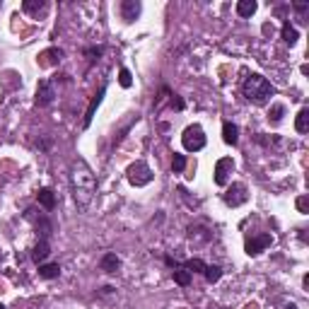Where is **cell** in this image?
<instances>
[{"label": "cell", "mask_w": 309, "mask_h": 309, "mask_svg": "<svg viewBox=\"0 0 309 309\" xmlns=\"http://www.w3.org/2000/svg\"><path fill=\"white\" fill-rule=\"evenodd\" d=\"M70 181H72V193H75V203H78L82 210L92 203L95 198V191H97V181H95V174L82 159H78L72 165V174H70Z\"/></svg>", "instance_id": "1"}, {"label": "cell", "mask_w": 309, "mask_h": 309, "mask_svg": "<svg viewBox=\"0 0 309 309\" xmlns=\"http://www.w3.org/2000/svg\"><path fill=\"white\" fill-rule=\"evenodd\" d=\"M242 95L249 99V102L254 104H266L273 97V87H270V82L263 75H259V72H251L249 78L242 82Z\"/></svg>", "instance_id": "2"}, {"label": "cell", "mask_w": 309, "mask_h": 309, "mask_svg": "<svg viewBox=\"0 0 309 309\" xmlns=\"http://www.w3.org/2000/svg\"><path fill=\"white\" fill-rule=\"evenodd\" d=\"M181 143L184 148L189 152H198L206 148V133H203V128L198 126V123H193V126H189L186 131H184L181 135Z\"/></svg>", "instance_id": "3"}, {"label": "cell", "mask_w": 309, "mask_h": 309, "mask_svg": "<svg viewBox=\"0 0 309 309\" xmlns=\"http://www.w3.org/2000/svg\"><path fill=\"white\" fill-rule=\"evenodd\" d=\"M126 176H128V181L133 184V186H148L155 174H152V169L145 165L143 159H138V162H133V165L128 167Z\"/></svg>", "instance_id": "4"}, {"label": "cell", "mask_w": 309, "mask_h": 309, "mask_svg": "<svg viewBox=\"0 0 309 309\" xmlns=\"http://www.w3.org/2000/svg\"><path fill=\"white\" fill-rule=\"evenodd\" d=\"M246 198H249V193H246L244 184H232L230 189L222 193V201H225L227 206H232V208H239L242 203H246Z\"/></svg>", "instance_id": "5"}, {"label": "cell", "mask_w": 309, "mask_h": 309, "mask_svg": "<svg viewBox=\"0 0 309 309\" xmlns=\"http://www.w3.org/2000/svg\"><path fill=\"white\" fill-rule=\"evenodd\" d=\"M232 172H234V159L232 157L217 159V165H215V184L217 186H227Z\"/></svg>", "instance_id": "6"}, {"label": "cell", "mask_w": 309, "mask_h": 309, "mask_svg": "<svg viewBox=\"0 0 309 309\" xmlns=\"http://www.w3.org/2000/svg\"><path fill=\"white\" fill-rule=\"evenodd\" d=\"M270 244H273V237H270V234H256V237L246 239L244 251L249 256H256V254H261L263 249H268Z\"/></svg>", "instance_id": "7"}, {"label": "cell", "mask_w": 309, "mask_h": 309, "mask_svg": "<svg viewBox=\"0 0 309 309\" xmlns=\"http://www.w3.org/2000/svg\"><path fill=\"white\" fill-rule=\"evenodd\" d=\"M61 58H63V51H61V48H46V51L39 53L37 63H39L41 68H53V65L61 63Z\"/></svg>", "instance_id": "8"}, {"label": "cell", "mask_w": 309, "mask_h": 309, "mask_svg": "<svg viewBox=\"0 0 309 309\" xmlns=\"http://www.w3.org/2000/svg\"><path fill=\"white\" fill-rule=\"evenodd\" d=\"M51 99H53L51 82H48V80H39V85H37V104H39V106H46V104H51Z\"/></svg>", "instance_id": "9"}, {"label": "cell", "mask_w": 309, "mask_h": 309, "mask_svg": "<svg viewBox=\"0 0 309 309\" xmlns=\"http://www.w3.org/2000/svg\"><path fill=\"white\" fill-rule=\"evenodd\" d=\"M140 10H143V5H140L138 0H123V3H121V17H123L126 22H133L135 17L140 15Z\"/></svg>", "instance_id": "10"}, {"label": "cell", "mask_w": 309, "mask_h": 309, "mask_svg": "<svg viewBox=\"0 0 309 309\" xmlns=\"http://www.w3.org/2000/svg\"><path fill=\"white\" fill-rule=\"evenodd\" d=\"M104 92H106V87H102L99 92H97L95 97H92V102H89V106H87V111H85V121H82V126L87 128L89 123H92V119H95V111H97V106L102 104V97H104Z\"/></svg>", "instance_id": "11"}, {"label": "cell", "mask_w": 309, "mask_h": 309, "mask_svg": "<svg viewBox=\"0 0 309 309\" xmlns=\"http://www.w3.org/2000/svg\"><path fill=\"white\" fill-rule=\"evenodd\" d=\"M48 254H51V246H48L46 239H41L39 244H37V246L32 249V261H37V263L41 266V263L46 261V256H48Z\"/></svg>", "instance_id": "12"}, {"label": "cell", "mask_w": 309, "mask_h": 309, "mask_svg": "<svg viewBox=\"0 0 309 309\" xmlns=\"http://www.w3.org/2000/svg\"><path fill=\"white\" fill-rule=\"evenodd\" d=\"M222 140H225L227 145H237L239 143V128L234 126V123H230V121L222 126Z\"/></svg>", "instance_id": "13"}, {"label": "cell", "mask_w": 309, "mask_h": 309, "mask_svg": "<svg viewBox=\"0 0 309 309\" xmlns=\"http://www.w3.org/2000/svg\"><path fill=\"white\" fill-rule=\"evenodd\" d=\"M37 198H39V206L46 208V210H53L56 208V193L51 189H41L39 193H37Z\"/></svg>", "instance_id": "14"}, {"label": "cell", "mask_w": 309, "mask_h": 309, "mask_svg": "<svg viewBox=\"0 0 309 309\" xmlns=\"http://www.w3.org/2000/svg\"><path fill=\"white\" fill-rule=\"evenodd\" d=\"M256 0H239L237 3V15L239 17H251L256 12Z\"/></svg>", "instance_id": "15"}, {"label": "cell", "mask_w": 309, "mask_h": 309, "mask_svg": "<svg viewBox=\"0 0 309 309\" xmlns=\"http://www.w3.org/2000/svg\"><path fill=\"white\" fill-rule=\"evenodd\" d=\"M39 276L46 278V280L58 278V276H61V266H58V263H41V266H39Z\"/></svg>", "instance_id": "16"}, {"label": "cell", "mask_w": 309, "mask_h": 309, "mask_svg": "<svg viewBox=\"0 0 309 309\" xmlns=\"http://www.w3.org/2000/svg\"><path fill=\"white\" fill-rule=\"evenodd\" d=\"M295 128H297V133H307L309 131V109H300L297 114V119H295Z\"/></svg>", "instance_id": "17"}, {"label": "cell", "mask_w": 309, "mask_h": 309, "mask_svg": "<svg viewBox=\"0 0 309 309\" xmlns=\"http://www.w3.org/2000/svg\"><path fill=\"white\" fill-rule=\"evenodd\" d=\"M280 34H283V41H285L287 46H293V44H297V39H300V34H297V29H295V27H293L290 22L283 24V32H280Z\"/></svg>", "instance_id": "18"}, {"label": "cell", "mask_w": 309, "mask_h": 309, "mask_svg": "<svg viewBox=\"0 0 309 309\" xmlns=\"http://www.w3.org/2000/svg\"><path fill=\"white\" fill-rule=\"evenodd\" d=\"M174 283L176 285H181V287L191 285V270H186L184 266H176L174 268Z\"/></svg>", "instance_id": "19"}, {"label": "cell", "mask_w": 309, "mask_h": 309, "mask_svg": "<svg viewBox=\"0 0 309 309\" xmlns=\"http://www.w3.org/2000/svg\"><path fill=\"white\" fill-rule=\"evenodd\" d=\"M24 12H29V15H39L46 10V3H41V0H24L22 3Z\"/></svg>", "instance_id": "20"}, {"label": "cell", "mask_w": 309, "mask_h": 309, "mask_svg": "<svg viewBox=\"0 0 309 309\" xmlns=\"http://www.w3.org/2000/svg\"><path fill=\"white\" fill-rule=\"evenodd\" d=\"M119 266H121V261H119V256L116 254H106L102 259V270H106V273H114Z\"/></svg>", "instance_id": "21"}, {"label": "cell", "mask_w": 309, "mask_h": 309, "mask_svg": "<svg viewBox=\"0 0 309 309\" xmlns=\"http://www.w3.org/2000/svg\"><path fill=\"white\" fill-rule=\"evenodd\" d=\"M203 273H206L208 283H217V280L222 278V268H220V266H206V270H203Z\"/></svg>", "instance_id": "22"}, {"label": "cell", "mask_w": 309, "mask_h": 309, "mask_svg": "<svg viewBox=\"0 0 309 309\" xmlns=\"http://www.w3.org/2000/svg\"><path fill=\"white\" fill-rule=\"evenodd\" d=\"M283 114H285V106L283 104H273L268 111V121H273V123H278V121L283 119Z\"/></svg>", "instance_id": "23"}, {"label": "cell", "mask_w": 309, "mask_h": 309, "mask_svg": "<svg viewBox=\"0 0 309 309\" xmlns=\"http://www.w3.org/2000/svg\"><path fill=\"white\" fill-rule=\"evenodd\" d=\"M184 268L193 270V273H203V270H206V263L201 261V259H189V261L184 263Z\"/></svg>", "instance_id": "24"}, {"label": "cell", "mask_w": 309, "mask_h": 309, "mask_svg": "<svg viewBox=\"0 0 309 309\" xmlns=\"http://www.w3.org/2000/svg\"><path fill=\"white\" fill-rule=\"evenodd\" d=\"M119 85H121V87H126V89L133 85V75H131V70L121 68V72H119Z\"/></svg>", "instance_id": "25"}, {"label": "cell", "mask_w": 309, "mask_h": 309, "mask_svg": "<svg viewBox=\"0 0 309 309\" xmlns=\"http://www.w3.org/2000/svg\"><path fill=\"white\" fill-rule=\"evenodd\" d=\"M172 169H174L176 174L184 172V169H186V157H184V155H174V159H172Z\"/></svg>", "instance_id": "26"}, {"label": "cell", "mask_w": 309, "mask_h": 309, "mask_svg": "<svg viewBox=\"0 0 309 309\" xmlns=\"http://www.w3.org/2000/svg\"><path fill=\"white\" fill-rule=\"evenodd\" d=\"M297 210H300L302 215L309 213V198L307 196H300V198H297Z\"/></svg>", "instance_id": "27"}, {"label": "cell", "mask_w": 309, "mask_h": 309, "mask_svg": "<svg viewBox=\"0 0 309 309\" xmlns=\"http://www.w3.org/2000/svg\"><path fill=\"white\" fill-rule=\"evenodd\" d=\"M172 106H174L176 111H181V109H184V99H181V97H176V95H174V97H172Z\"/></svg>", "instance_id": "28"}, {"label": "cell", "mask_w": 309, "mask_h": 309, "mask_svg": "<svg viewBox=\"0 0 309 309\" xmlns=\"http://www.w3.org/2000/svg\"><path fill=\"white\" fill-rule=\"evenodd\" d=\"M87 56H92V58H99L102 56V48L97 46V48H87Z\"/></svg>", "instance_id": "29"}, {"label": "cell", "mask_w": 309, "mask_h": 309, "mask_svg": "<svg viewBox=\"0 0 309 309\" xmlns=\"http://www.w3.org/2000/svg\"><path fill=\"white\" fill-rule=\"evenodd\" d=\"M244 309H259V307H256V304H246Z\"/></svg>", "instance_id": "30"}, {"label": "cell", "mask_w": 309, "mask_h": 309, "mask_svg": "<svg viewBox=\"0 0 309 309\" xmlns=\"http://www.w3.org/2000/svg\"><path fill=\"white\" fill-rule=\"evenodd\" d=\"M285 309H295V304H287V307Z\"/></svg>", "instance_id": "31"}, {"label": "cell", "mask_w": 309, "mask_h": 309, "mask_svg": "<svg viewBox=\"0 0 309 309\" xmlns=\"http://www.w3.org/2000/svg\"><path fill=\"white\" fill-rule=\"evenodd\" d=\"M0 309H5V307H3V304H0Z\"/></svg>", "instance_id": "32"}, {"label": "cell", "mask_w": 309, "mask_h": 309, "mask_svg": "<svg viewBox=\"0 0 309 309\" xmlns=\"http://www.w3.org/2000/svg\"><path fill=\"white\" fill-rule=\"evenodd\" d=\"M0 259H3V256H0Z\"/></svg>", "instance_id": "33"}]
</instances>
